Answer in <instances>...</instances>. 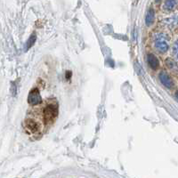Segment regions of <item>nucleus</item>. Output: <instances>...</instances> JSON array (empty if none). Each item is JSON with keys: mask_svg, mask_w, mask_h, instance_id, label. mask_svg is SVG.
I'll return each mask as SVG.
<instances>
[{"mask_svg": "<svg viewBox=\"0 0 178 178\" xmlns=\"http://www.w3.org/2000/svg\"><path fill=\"white\" fill-rule=\"evenodd\" d=\"M174 54L175 55H177V43H175L174 45Z\"/></svg>", "mask_w": 178, "mask_h": 178, "instance_id": "9b49d317", "label": "nucleus"}, {"mask_svg": "<svg viewBox=\"0 0 178 178\" xmlns=\"http://www.w3.org/2000/svg\"><path fill=\"white\" fill-rule=\"evenodd\" d=\"M71 74H72V73L71 72V71H67V73H66L67 79H70V78H71Z\"/></svg>", "mask_w": 178, "mask_h": 178, "instance_id": "f8f14e48", "label": "nucleus"}, {"mask_svg": "<svg viewBox=\"0 0 178 178\" xmlns=\"http://www.w3.org/2000/svg\"><path fill=\"white\" fill-rule=\"evenodd\" d=\"M36 40H37V35L35 33L31 34V36L29 37L28 42H27V50L33 46L34 44L36 43Z\"/></svg>", "mask_w": 178, "mask_h": 178, "instance_id": "9d476101", "label": "nucleus"}, {"mask_svg": "<svg viewBox=\"0 0 178 178\" xmlns=\"http://www.w3.org/2000/svg\"><path fill=\"white\" fill-rule=\"evenodd\" d=\"M147 62H148V65L150 66V69H152L153 71H156L160 67L159 59L152 54H149L147 55Z\"/></svg>", "mask_w": 178, "mask_h": 178, "instance_id": "423d86ee", "label": "nucleus"}, {"mask_svg": "<svg viewBox=\"0 0 178 178\" xmlns=\"http://www.w3.org/2000/svg\"><path fill=\"white\" fill-rule=\"evenodd\" d=\"M177 5V0H166L164 8L167 11H172L174 10Z\"/></svg>", "mask_w": 178, "mask_h": 178, "instance_id": "6e6552de", "label": "nucleus"}, {"mask_svg": "<svg viewBox=\"0 0 178 178\" xmlns=\"http://www.w3.org/2000/svg\"><path fill=\"white\" fill-rule=\"evenodd\" d=\"M159 78L160 80L162 85L167 87V88H172L174 83H173L172 78H170V76L168 75L167 71H161L159 74Z\"/></svg>", "mask_w": 178, "mask_h": 178, "instance_id": "20e7f679", "label": "nucleus"}, {"mask_svg": "<svg viewBox=\"0 0 178 178\" xmlns=\"http://www.w3.org/2000/svg\"><path fill=\"white\" fill-rule=\"evenodd\" d=\"M153 44L155 46L156 50L159 51L160 53L164 54L167 53L170 45H169V39L167 36L164 33H158L154 37Z\"/></svg>", "mask_w": 178, "mask_h": 178, "instance_id": "f257e3e1", "label": "nucleus"}, {"mask_svg": "<svg viewBox=\"0 0 178 178\" xmlns=\"http://www.w3.org/2000/svg\"><path fill=\"white\" fill-rule=\"evenodd\" d=\"M155 21V12L153 10V8L150 7V9L148 10V12L146 13L145 15V23L147 26H150Z\"/></svg>", "mask_w": 178, "mask_h": 178, "instance_id": "0eeeda50", "label": "nucleus"}, {"mask_svg": "<svg viewBox=\"0 0 178 178\" xmlns=\"http://www.w3.org/2000/svg\"><path fill=\"white\" fill-rule=\"evenodd\" d=\"M166 63H167V67L171 70V71H175V72L177 71V65H176V62L172 60V59H167L166 61Z\"/></svg>", "mask_w": 178, "mask_h": 178, "instance_id": "1a4fd4ad", "label": "nucleus"}, {"mask_svg": "<svg viewBox=\"0 0 178 178\" xmlns=\"http://www.w3.org/2000/svg\"><path fill=\"white\" fill-rule=\"evenodd\" d=\"M42 97L40 95L39 88L35 87V88L31 89V91L29 92L28 95V102L30 105H39L40 103H42Z\"/></svg>", "mask_w": 178, "mask_h": 178, "instance_id": "7ed1b4c3", "label": "nucleus"}, {"mask_svg": "<svg viewBox=\"0 0 178 178\" xmlns=\"http://www.w3.org/2000/svg\"><path fill=\"white\" fill-rule=\"evenodd\" d=\"M25 125H26L27 129H29L30 132H33V133H36V132H38L41 129V126L39 125V123L38 121H36L33 118L27 119L26 122H25Z\"/></svg>", "mask_w": 178, "mask_h": 178, "instance_id": "39448f33", "label": "nucleus"}, {"mask_svg": "<svg viewBox=\"0 0 178 178\" xmlns=\"http://www.w3.org/2000/svg\"><path fill=\"white\" fill-rule=\"evenodd\" d=\"M161 0H155V2H157V3H159V2H160Z\"/></svg>", "mask_w": 178, "mask_h": 178, "instance_id": "ddd939ff", "label": "nucleus"}, {"mask_svg": "<svg viewBox=\"0 0 178 178\" xmlns=\"http://www.w3.org/2000/svg\"><path fill=\"white\" fill-rule=\"evenodd\" d=\"M58 104L56 102H50L43 109V115L46 122H52L58 116Z\"/></svg>", "mask_w": 178, "mask_h": 178, "instance_id": "f03ea898", "label": "nucleus"}]
</instances>
